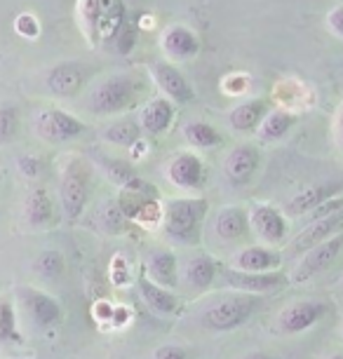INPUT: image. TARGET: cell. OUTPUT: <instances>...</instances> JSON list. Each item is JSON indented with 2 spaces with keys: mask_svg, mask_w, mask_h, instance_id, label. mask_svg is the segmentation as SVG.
Instances as JSON below:
<instances>
[{
  "mask_svg": "<svg viewBox=\"0 0 343 359\" xmlns=\"http://www.w3.org/2000/svg\"><path fill=\"white\" fill-rule=\"evenodd\" d=\"M146 92V85L134 73H111L97 80L85 94V108L94 115H118L134 108Z\"/></svg>",
  "mask_w": 343,
  "mask_h": 359,
  "instance_id": "obj_1",
  "label": "cell"
},
{
  "mask_svg": "<svg viewBox=\"0 0 343 359\" xmlns=\"http://www.w3.org/2000/svg\"><path fill=\"white\" fill-rule=\"evenodd\" d=\"M210 212L205 198H174L163 202V233L181 247H195L203 240V226Z\"/></svg>",
  "mask_w": 343,
  "mask_h": 359,
  "instance_id": "obj_2",
  "label": "cell"
},
{
  "mask_svg": "<svg viewBox=\"0 0 343 359\" xmlns=\"http://www.w3.org/2000/svg\"><path fill=\"white\" fill-rule=\"evenodd\" d=\"M261 303H264V298L259 294H247V291L233 289V294H221L214 298L210 306L205 308L200 322H203L205 329L217 331V334L235 331L245 327L259 313Z\"/></svg>",
  "mask_w": 343,
  "mask_h": 359,
  "instance_id": "obj_3",
  "label": "cell"
},
{
  "mask_svg": "<svg viewBox=\"0 0 343 359\" xmlns=\"http://www.w3.org/2000/svg\"><path fill=\"white\" fill-rule=\"evenodd\" d=\"M92 193V172L87 162L78 155L66 160L59 179V205L66 216V221L76 223L83 216Z\"/></svg>",
  "mask_w": 343,
  "mask_h": 359,
  "instance_id": "obj_4",
  "label": "cell"
},
{
  "mask_svg": "<svg viewBox=\"0 0 343 359\" xmlns=\"http://www.w3.org/2000/svg\"><path fill=\"white\" fill-rule=\"evenodd\" d=\"M33 132H36L38 139L47 141V144H66V141L83 137L87 127L83 120H78L69 111L50 106L36 113V118H33Z\"/></svg>",
  "mask_w": 343,
  "mask_h": 359,
  "instance_id": "obj_5",
  "label": "cell"
},
{
  "mask_svg": "<svg viewBox=\"0 0 343 359\" xmlns=\"http://www.w3.org/2000/svg\"><path fill=\"white\" fill-rule=\"evenodd\" d=\"M327 313H329V306L325 301H318V298H301V301L289 303V306L280 310L278 320H275V327L287 336H297V334H304V331H311Z\"/></svg>",
  "mask_w": 343,
  "mask_h": 359,
  "instance_id": "obj_6",
  "label": "cell"
},
{
  "mask_svg": "<svg viewBox=\"0 0 343 359\" xmlns=\"http://www.w3.org/2000/svg\"><path fill=\"white\" fill-rule=\"evenodd\" d=\"M343 252V233L329 237V240L320 242L318 247L308 249L306 254H301V261L297 263L292 273L294 282H311L313 277H318L320 273H325L336 263V259Z\"/></svg>",
  "mask_w": 343,
  "mask_h": 359,
  "instance_id": "obj_7",
  "label": "cell"
},
{
  "mask_svg": "<svg viewBox=\"0 0 343 359\" xmlns=\"http://www.w3.org/2000/svg\"><path fill=\"white\" fill-rule=\"evenodd\" d=\"M90 80V69L80 62H59L47 71L45 87L52 97L69 99L83 90Z\"/></svg>",
  "mask_w": 343,
  "mask_h": 359,
  "instance_id": "obj_8",
  "label": "cell"
},
{
  "mask_svg": "<svg viewBox=\"0 0 343 359\" xmlns=\"http://www.w3.org/2000/svg\"><path fill=\"white\" fill-rule=\"evenodd\" d=\"M167 179H170L172 186L181 188V191H200L207 184V167L200 155L191 151H181L170 158Z\"/></svg>",
  "mask_w": 343,
  "mask_h": 359,
  "instance_id": "obj_9",
  "label": "cell"
},
{
  "mask_svg": "<svg viewBox=\"0 0 343 359\" xmlns=\"http://www.w3.org/2000/svg\"><path fill=\"white\" fill-rule=\"evenodd\" d=\"M19 298H22V306L26 315L31 317V322L38 329H55L64 320V310L59 306L57 298H52L45 291H38L33 287H22L19 289Z\"/></svg>",
  "mask_w": 343,
  "mask_h": 359,
  "instance_id": "obj_10",
  "label": "cell"
},
{
  "mask_svg": "<svg viewBox=\"0 0 343 359\" xmlns=\"http://www.w3.org/2000/svg\"><path fill=\"white\" fill-rule=\"evenodd\" d=\"M224 282L235 291H247V294H273V291L282 289L287 284V277L280 275L278 270H268V273H250V270L240 268H228L224 273Z\"/></svg>",
  "mask_w": 343,
  "mask_h": 359,
  "instance_id": "obj_11",
  "label": "cell"
},
{
  "mask_svg": "<svg viewBox=\"0 0 343 359\" xmlns=\"http://www.w3.org/2000/svg\"><path fill=\"white\" fill-rule=\"evenodd\" d=\"M259 160L261 155L257 151V146L252 144H238L228 151L226 160H224V176L226 181L235 188L247 186L254 179L259 169Z\"/></svg>",
  "mask_w": 343,
  "mask_h": 359,
  "instance_id": "obj_12",
  "label": "cell"
},
{
  "mask_svg": "<svg viewBox=\"0 0 343 359\" xmlns=\"http://www.w3.org/2000/svg\"><path fill=\"white\" fill-rule=\"evenodd\" d=\"M343 233V214H334L327 216V219H315L308 226L301 230V233L289 242L287 254L289 256H301L306 254L308 249L318 247L320 242L329 240V237Z\"/></svg>",
  "mask_w": 343,
  "mask_h": 359,
  "instance_id": "obj_13",
  "label": "cell"
},
{
  "mask_svg": "<svg viewBox=\"0 0 343 359\" xmlns=\"http://www.w3.org/2000/svg\"><path fill=\"white\" fill-rule=\"evenodd\" d=\"M151 78L156 80L160 92H163L170 101H174V104H191L195 99V92H193L191 83H188V78L170 62H153Z\"/></svg>",
  "mask_w": 343,
  "mask_h": 359,
  "instance_id": "obj_14",
  "label": "cell"
},
{
  "mask_svg": "<svg viewBox=\"0 0 343 359\" xmlns=\"http://www.w3.org/2000/svg\"><path fill=\"white\" fill-rule=\"evenodd\" d=\"M137 289H139V296L141 301L146 303V308L156 315H163V317H174L181 313V303L174 291H170L163 284L153 282L146 270L141 268V273L137 275Z\"/></svg>",
  "mask_w": 343,
  "mask_h": 359,
  "instance_id": "obj_15",
  "label": "cell"
},
{
  "mask_svg": "<svg viewBox=\"0 0 343 359\" xmlns=\"http://www.w3.org/2000/svg\"><path fill=\"white\" fill-rule=\"evenodd\" d=\"M250 226L266 245H280L289 233L285 212L273 205H254L250 212Z\"/></svg>",
  "mask_w": 343,
  "mask_h": 359,
  "instance_id": "obj_16",
  "label": "cell"
},
{
  "mask_svg": "<svg viewBox=\"0 0 343 359\" xmlns=\"http://www.w3.org/2000/svg\"><path fill=\"white\" fill-rule=\"evenodd\" d=\"M341 193H343V181L332 179V181H322V184H313L294 195V198L287 202L285 212L287 216H294V219H297V216H308L315 207H320L322 202H327L329 198H336V195H341Z\"/></svg>",
  "mask_w": 343,
  "mask_h": 359,
  "instance_id": "obj_17",
  "label": "cell"
},
{
  "mask_svg": "<svg viewBox=\"0 0 343 359\" xmlns=\"http://www.w3.org/2000/svg\"><path fill=\"white\" fill-rule=\"evenodd\" d=\"M250 230V212L238 205L221 207L214 216V233L221 242H240Z\"/></svg>",
  "mask_w": 343,
  "mask_h": 359,
  "instance_id": "obj_18",
  "label": "cell"
},
{
  "mask_svg": "<svg viewBox=\"0 0 343 359\" xmlns=\"http://www.w3.org/2000/svg\"><path fill=\"white\" fill-rule=\"evenodd\" d=\"M280 263H282V254L278 249L266 245H252L235 254L233 268L250 270V273H268V270H278Z\"/></svg>",
  "mask_w": 343,
  "mask_h": 359,
  "instance_id": "obj_19",
  "label": "cell"
},
{
  "mask_svg": "<svg viewBox=\"0 0 343 359\" xmlns=\"http://www.w3.org/2000/svg\"><path fill=\"white\" fill-rule=\"evenodd\" d=\"M172 123H174V101H170L167 97L151 99L149 104L141 108L139 125L146 134H153V137L165 134L172 127Z\"/></svg>",
  "mask_w": 343,
  "mask_h": 359,
  "instance_id": "obj_20",
  "label": "cell"
},
{
  "mask_svg": "<svg viewBox=\"0 0 343 359\" xmlns=\"http://www.w3.org/2000/svg\"><path fill=\"white\" fill-rule=\"evenodd\" d=\"M125 24L123 0H97V40L111 45Z\"/></svg>",
  "mask_w": 343,
  "mask_h": 359,
  "instance_id": "obj_21",
  "label": "cell"
},
{
  "mask_svg": "<svg viewBox=\"0 0 343 359\" xmlns=\"http://www.w3.org/2000/svg\"><path fill=\"white\" fill-rule=\"evenodd\" d=\"M160 45H163V50L165 54L170 59H191L195 57V54L200 52V40L198 36L188 29V26H170L165 33H163V38H160Z\"/></svg>",
  "mask_w": 343,
  "mask_h": 359,
  "instance_id": "obj_22",
  "label": "cell"
},
{
  "mask_svg": "<svg viewBox=\"0 0 343 359\" xmlns=\"http://www.w3.org/2000/svg\"><path fill=\"white\" fill-rule=\"evenodd\" d=\"M144 270L153 282L163 284L167 289H174L179 284V261L170 249H153L146 259Z\"/></svg>",
  "mask_w": 343,
  "mask_h": 359,
  "instance_id": "obj_23",
  "label": "cell"
},
{
  "mask_svg": "<svg viewBox=\"0 0 343 359\" xmlns=\"http://www.w3.org/2000/svg\"><path fill=\"white\" fill-rule=\"evenodd\" d=\"M24 216L33 228H45L50 223H55V202H52L47 188L38 186L29 191L24 202Z\"/></svg>",
  "mask_w": 343,
  "mask_h": 359,
  "instance_id": "obj_24",
  "label": "cell"
},
{
  "mask_svg": "<svg viewBox=\"0 0 343 359\" xmlns=\"http://www.w3.org/2000/svg\"><path fill=\"white\" fill-rule=\"evenodd\" d=\"M266 113H268V104L264 99H247L228 113V125L235 132H257L259 125L264 123Z\"/></svg>",
  "mask_w": 343,
  "mask_h": 359,
  "instance_id": "obj_25",
  "label": "cell"
},
{
  "mask_svg": "<svg viewBox=\"0 0 343 359\" xmlns=\"http://www.w3.org/2000/svg\"><path fill=\"white\" fill-rule=\"evenodd\" d=\"M219 277V263L212 259L210 254H198L186 263L184 268V280L188 287L205 291L210 289L214 280Z\"/></svg>",
  "mask_w": 343,
  "mask_h": 359,
  "instance_id": "obj_26",
  "label": "cell"
},
{
  "mask_svg": "<svg viewBox=\"0 0 343 359\" xmlns=\"http://www.w3.org/2000/svg\"><path fill=\"white\" fill-rule=\"evenodd\" d=\"M294 125H297V115L278 108V111L266 113L264 123L259 125L257 132H259V139L261 141H266V144H275V141L285 139Z\"/></svg>",
  "mask_w": 343,
  "mask_h": 359,
  "instance_id": "obj_27",
  "label": "cell"
},
{
  "mask_svg": "<svg viewBox=\"0 0 343 359\" xmlns=\"http://www.w3.org/2000/svg\"><path fill=\"white\" fill-rule=\"evenodd\" d=\"M184 139L193 148H203V151H210V148H217L224 144V134L214 125L205 123V120H191V123H186Z\"/></svg>",
  "mask_w": 343,
  "mask_h": 359,
  "instance_id": "obj_28",
  "label": "cell"
},
{
  "mask_svg": "<svg viewBox=\"0 0 343 359\" xmlns=\"http://www.w3.org/2000/svg\"><path fill=\"white\" fill-rule=\"evenodd\" d=\"M141 125L132 118H120L116 123H111L104 130V141H109L111 146H120V148H130L134 144H139L141 137Z\"/></svg>",
  "mask_w": 343,
  "mask_h": 359,
  "instance_id": "obj_29",
  "label": "cell"
},
{
  "mask_svg": "<svg viewBox=\"0 0 343 359\" xmlns=\"http://www.w3.org/2000/svg\"><path fill=\"white\" fill-rule=\"evenodd\" d=\"M22 130V113L15 101H0V146L15 144Z\"/></svg>",
  "mask_w": 343,
  "mask_h": 359,
  "instance_id": "obj_30",
  "label": "cell"
},
{
  "mask_svg": "<svg viewBox=\"0 0 343 359\" xmlns=\"http://www.w3.org/2000/svg\"><path fill=\"white\" fill-rule=\"evenodd\" d=\"M24 343L22 331L17 327V310L12 301H0V345L17 348Z\"/></svg>",
  "mask_w": 343,
  "mask_h": 359,
  "instance_id": "obj_31",
  "label": "cell"
},
{
  "mask_svg": "<svg viewBox=\"0 0 343 359\" xmlns=\"http://www.w3.org/2000/svg\"><path fill=\"white\" fill-rule=\"evenodd\" d=\"M97 221H99V226H102L104 233H109V235H118V233H123L125 226H127V216L123 212V207H120V202L118 200H106L102 207L97 209Z\"/></svg>",
  "mask_w": 343,
  "mask_h": 359,
  "instance_id": "obj_32",
  "label": "cell"
},
{
  "mask_svg": "<svg viewBox=\"0 0 343 359\" xmlns=\"http://www.w3.org/2000/svg\"><path fill=\"white\" fill-rule=\"evenodd\" d=\"M36 270L45 280H57V277L64 273V254L57 252V249H45V252H40V256L36 259Z\"/></svg>",
  "mask_w": 343,
  "mask_h": 359,
  "instance_id": "obj_33",
  "label": "cell"
},
{
  "mask_svg": "<svg viewBox=\"0 0 343 359\" xmlns=\"http://www.w3.org/2000/svg\"><path fill=\"white\" fill-rule=\"evenodd\" d=\"M80 22L90 43H97V0H80Z\"/></svg>",
  "mask_w": 343,
  "mask_h": 359,
  "instance_id": "obj_34",
  "label": "cell"
},
{
  "mask_svg": "<svg viewBox=\"0 0 343 359\" xmlns=\"http://www.w3.org/2000/svg\"><path fill=\"white\" fill-rule=\"evenodd\" d=\"M17 167L26 179H38L43 174V158H36V155H19L17 158Z\"/></svg>",
  "mask_w": 343,
  "mask_h": 359,
  "instance_id": "obj_35",
  "label": "cell"
},
{
  "mask_svg": "<svg viewBox=\"0 0 343 359\" xmlns=\"http://www.w3.org/2000/svg\"><path fill=\"white\" fill-rule=\"evenodd\" d=\"M116 50L120 52V54H127V52H132V47L137 45V29H132L130 24H123V29L118 31V36H116Z\"/></svg>",
  "mask_w": 343,
  "mask_h": 359,
  "instance_id": "obj_36",
  "label": "cell"
},
{
  "mask_svg": "<svg viewBox=\"0 0 343 359\" xmlns=\"http://www.w3.org/2000/svg\"><path fill=\"white\" fill-rule=\"evenodd\" d=\"M153 357L156 359H188V352H186L184 345L167 343V345H160Z\"/></svg>",
  "mask_w": 343,
  "mask_h": 359,
  "instance_id": "obj_37",
  "label": "cell"
},
{
  "mask_svg": "<svg viewBox=\"0 0 343 359\" xmlns=\"http://www.w3.org/2000/svg\"><path fill=\"white\" fill-rule=\"evenodd\" d=\"M15 26H17V31L22 33V36H26V38H36L40 33V24H38V19L33 15H22L17 19Z\"/></svg>",
  "mask_w": 343,
  "mask_h": 359,
  "instance_id": "obj_38",
  "label": "cell"
},
{
  "mask_svg": "<svg viewBox=\"0 0 343 359\" xmlns=\"http://www.w3.org/2000/svg\"><path fill=\"white\" fill-rule=\"evenodd\" d=\"M111 280L116 282L118 287L132 282V275H130V270H127V263H125V259H120V256L113 261V266H111Z\"/></svg>",
  "mask_w": 343,
  "mask_h": 359,
  "instance_id": "obj_39",
  "label": "cell"
},
{
  "mask_svg": "<svg viewBox=\"0 0 343 359\" xmlns=\"http://www.w3.org/2000/svg\"><path fill=\"white\" fill-rule=\"evenodd\" d=\"M327 26L334 36L343 38V5H336V8L327 15Z\"/></svg>",
  "mask_w": 343,
  "mask_h": 359,
  "instance_id": "obj_40",
  "label": "cell"
},
{
  "mask_svg": "<svg viewBox=\"0 0 343 359\" xmlns=\"http://www.w3.org/2000/svg\"><path fill=\"white\" fill-rule=\"evenodd\" d=\"M113 313H116V308L104 306V303H99V306H94V315L102 317V320H113Z\"/></svg>",
  "mask_w": 343,
  "mask_h": 359,
  "instance_id": "obj_41",
  "label": "cell"
},
{
  "mask_svg": "<svg viewBox=\"0 0 343 359\" xmlns=\"http://www.w3.org/2000/svg\"><path fill=\"white\" fill-rule=\"evenodd\" d=\"M336 139H339V144L343 148V108L339 111V118H336Z\"/></svg>",
  "mask_w": 343,
  "mask_h": 359,
  "instance_id": "obj_42",
  "label": "cell"
},
{
  "mask_svg": "<svg viewBox=\"0 0 343 359\" xmlns=\"http://www.w3.org/2000/svg\"><path fill=\"white\" fill-rule=\"evenodd\" d=\"M240 359H273V357L266 355V352H261V350H254V352H247V355L240 357Z\"/></svg>",
  "mask_w": 343,
  "mask_h": 359,
  "instance_id": "obj_43",
  "label": "cell"
},
{
  "mask_svg": "<svg viewBox=\"0 0 343 359\" xmlns=\"http://www.w3.org/2000/svg\"><path fill=\"white\" fill-rule=\"evenodd\" d=\"M325 359H343V350L341 352H332V355H327Z\"/></svg>",
  "mask_w": 343,
  "mask_h": 359,
  "instance_id": "obj_44",
  "label": "cell"
},
{
  "mask_svg": "<svg viewBox=\"0 0 343 359\" xmlns=\"http://www.w3.org/2000/svg\"><path fill=\"white\" fill-rule=\"evenodd\" d=\"M0 188H3V176H0Z\"/></svg>",
  "mask_w": 343,
  "mask_h": 359,
  "instance_id": "obj_45",
  "label": "cell"
}]
</instances>
